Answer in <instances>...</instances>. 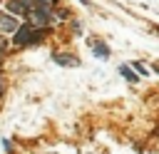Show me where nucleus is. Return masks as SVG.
<instances>
[{
	"label": "nucleus",
	"mask_w": 159,
	"mask_h": 154,
	"mask_svg": "<svg viewBox=\"0 0 159 154\" xmlns=\"http://www.w3.org/2000/svg\"><path fill=\"white\" fill-rule=\"evenodd\" d=\"M35 5H37L40 10H50V7L55 5V0H35Z\"/></svg>",
	"instance_id": "obj_7"
},
{
	"label": "nucleus",
	"mask_w": 159,
	"mask_h": 154,
	"mask_svg": "<svg viewBox=\"0 0 159 154\" xmlns=\"http://www.w3.org/2000/svg\"><path fill=\"white\" fill-rule=\"evenodd\" d=\"M0 89H2V77H0Z\"/></svg>",
	"instance_id": "obj_10"
},
{
	"label": "nucleus",
	"mask_w": 159,
	"mask_h": 154,
	"mask_svg": "<svg viewBox=\"0 0 159 154\" xmlns=\"http://www.w3.org/2000/svg\"><path fill=\"white\" fill-rule=\"evenodd\" d=\"M154 30H157V35H159V27H154Z\"/></svg>",
	"instance_id": "obj_12"
},
{
	"label": "nucleus",
	"mask_w": 159,
	"mask_h": 154,
	"mask_svg": "<svg viewBox=\"0 0 159 154\" xmlns=\"http://www.w3.org/2000/svg\"><path fill=\"white\" fill-rule=\"evenodd\" d=\"M37 40H40V35L35 32L32 25H20V30L15 32V42H17V45H32V42H37Z\"/></svg>",
	"instance_id": "obj_1"
},
{
	"label": "nucleus",
	"mask_w": 159,
	"mask_h": 154,
	"mask_svg": "<svg viewBox=\"0 0 159 154\" xmlns=\"http://www.w3.org/2000/svg\"><path fill=\"white\" fill-rule=\"evenodd\" d=\"M20 30V20L10 12H0V35H7V32H17Z\"/></svg>",
	"instance_id": "obj_2"
},
{
	"label": "nucleus",
	"mask_w": 159,
	"mask_h": 154,
	"mask_svg": "<svg viewBox=\"0 0 159 154\" xmlns=\"http://www.w3.org/2000/svg\"><path fill=\"white\" fill-rule=\"evenodd\" d=\"M154 70H157V72H159V65H157V67H154Z\"/></svg>",
	"instance_id": "obj_11"
},
{
	"label": "nucleus",
	"mask_w": 159,
	"mask_h": 154,
	"mask_svg": "<svg viewBox=\"0 0 159 154\" xmlns=\"http://www.w3.org/2000/svg\"><path fill=\"white\" fill-rule=\"evenodd\" d=\"M55 62L60 67H80V60L72 57V55H55Z\"/></svg>",
	"instance_id": "obj_4"
},
{
	"label": "nucleus",
	"mask_w": 159,
	"mask_h": 154,
	"mask_svg": "<svg viewBox=\"0 0 159 154\" xmlns=\"http://www.w3.org/2000/svg\"><path fill=\"white\" fill-rule=\"evenodd\" d=\"M134 67H137V72H139V75H147V67H142L139 62H134Z\"/></svg>",
	"instance_id": "obj_8"
},
{
	"label": "nucleus",
	"mask_w": 159,
	"mask_h": 154,
	"mask_svg": "<svg viewBox=\"0 0 159 154\" xmlns=\"http://www.w3.org/2000/svg\"><path fill=\"white\" fill-rule=\"evenodd\" d=\"M94 55L102 57V60H107V57H109V47H107L104 42H99V45H94Z\"/></svg>",
	"instance_id": "obj_5"
},
{
	"label": "nucleus",
	"mask_w": 159,
	"mask_h": 154,
	"mask_svg": "<svg viewBox=\"0 0 159 154\" xmlns=\"http://www.w3.org/2000/svg\"><path fill=\"white\" fill-rule=\"evenodd\" d=\"M80 2H82V5H89V0H80Z\"/></svg>",
	"instance_id": "obj_9"
},
{
	"label": "nucleus",
	"mask_w": 159,
	"mask_h": 154,
	"mask_svg": "<svg viewBox=\"0 0 159 154\" xmlns=\"http://www.w3.org/2000/svg\"><path fill=\"white\" fill-rule=\"evenodd\" d=\"M119 75H124V77H127L129 82H137V79H139V77H137V75H134V72H132V70H129L127 65H119Z\"/></svg>",
	"instance_id": "obj_6"
},
{
	"label": "nucleus",
	"mask_w": 159,
	"mask_h": 154,
	"mask_svg": "<svg viewBox=\"0 0 159 154\" xmlns=\"http://www.w3.org/2000/svg\"><path fill=\"white\" fill-rule=\"evenodd\" d=\"M30 20H32V25H35V27H37V25H40V27H45V25L50 22V12H47V10H40V7H35V10L30 12Z\"/></svg>",
	"instance_id": "obj_3"
}]
</instances>
